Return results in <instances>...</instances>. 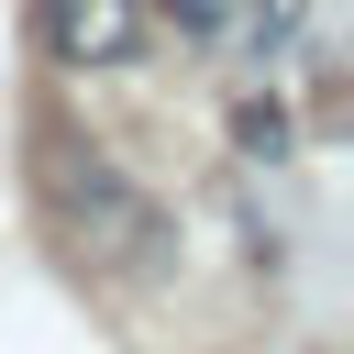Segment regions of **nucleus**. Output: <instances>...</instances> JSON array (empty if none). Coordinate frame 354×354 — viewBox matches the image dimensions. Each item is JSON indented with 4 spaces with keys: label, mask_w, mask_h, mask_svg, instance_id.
<instances>
[{
    "label": "nucleus",
    "mask_w": 354,
    "mask_h": 354,
    "mask_svg": "<svg viewBox=\"0 0 354 354\" xmlns=\"http://www.w3.org/2000/svg\"><path fill=\"white\" fill-rule=\"evenodd\" d=\"M33 166H44V210L55 232L88 254V266H122V277H155L166 266V210L77 133H33Z\"/></svg>",
    "instance_id": "nucleus-1"
},
{
    "label": "nucleus",
    "mask_w": 354,
    "mask_h": 354,
    "mask_svg": "<svg viewBox=\"0 0 354 354\" xmlns=\"http://www.w3.org/2000/svg\"><path fill=\"white\" fill-rule=\"evenodd\" d=\"M33 44L66 77H111L155 44V0H33Z\"/></svg>",
    "instance_id": "nucleus-2"
},
{
    "label": "nucleus",
    "mask_w": 354,
    "mask_h": 354,
    "mask_svg": "<svg viewBox=\"0 0 354 354\" xmlns=\"http://www.w3.org/2000/svg\"><path fill=\"white\" fill-rule=\"evenodd\" d=\"M232 144H243V155H277V144H288L277 100H243V111H232Z\"/></svg>",
    "instance_id": "nucleus-4"
},
{
    "label": "nucleus",
    "mask_w": 354,
    "mask_h": 354,
    "mask_svg": "<svg viewBox=\"0 0 354 354\" xmlns=\"http://www.w3.org/2000/svg\"><path fill=\"white\" fill-rule=\"evenodd\" d=\"M155 22H177V44H232L243 0H155Z\"/></svg>",
    "instance_id": "nucleus-3"
}]
</instances>
